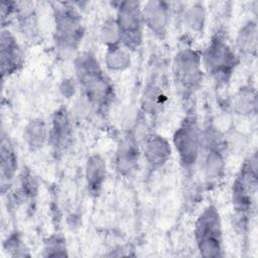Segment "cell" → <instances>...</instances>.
<instances>
[{
    "mask_svg": "<svg viewBox=\"0 0 258 258\" xmlns=\"http://www.w3.org/2000/svg\"><path fill=\"white\" fill-rule=\"evenodd\" d=\"M75 71L88 102L99 109L108 107L114 99L113 86L90 52H83L75 60Z\"/></svg>",
    "mask_w": 258,
    "mask_h": 258,
    "instance_id": "cell-1",
    "label": "cell"
},
{
    "mask_svg": "<svg viewBox=\"0 0 258 258\" xmlns=\"http://www.w3.org/2000/svg\"><path fill=\"white\" fill-rule=\"evenodd\" d=\"M53 17L57 51L61 56H71L79 48L84 36L82 17L69 3H56L53 7Z\"/></svg>",
    "mask_w": 258,
    "mask_h": 258,
    "instance_id": "cell-2",
    "label": "cell"
},
{
    "mask_svg": "<svg viewBox=\"0 0 258 258\" xmlns=\"http://www.w3.org/2000/svg\"><path fill=\"white\" fill-rule=\"evenodd\" d=\"M202 63L207 73L220 86L229 83L239 64V55L221 34L210 40L202 55Z\"/></svg>",
    "mask_w": 258,
    "mask_h": 258,
    "instance_id": "cell-3",
    "label": "cell"
},
{
    "mask_svg": "<svg viewBox=\"0 0 258 258\" xmlns=\"http://www.w3.org/2000/svg\"><path fill=\"white\" fill-rule=\"evenodd\" d=\"M172 143L181 166L188 171L194 169L204 149V133L195 111L188 112L181 120L173 134Z\"/></svg>",
    "mask_w": 258,
    "mask_h": 258,
    "instance_id": "cell-4",
    "label": "cell"
},
{
    "mask_svg": "<svg viewBox=\"0 0 258 258\" xmlns=\"http://www.w3.org/2000/svg\"><path fill=\"white\" fill-rule=\"evenodd\" d=\"M194 233L202 256L219 257L223 255L222 220L218 209L214 205H209L199 215Z\"/></svg>",
    "mask_w": 258,
    "mask_h": 258,
    "instance_id": "cell-5",
    "label": "cell"
},
{
    "mask_svg": "<svg viewBox=\"0 0 258 258\" xmlns=\"http://www.w3.org/2000/svg\"><path fill=\"white\" fill-rule=\"evenodd\" d=\"M202 55L191 48L179 50L173 60V79L177 90L184 98L194 95L203 81Z\"/></svg>",
    "mask_w": 258,
    "mask_h": 258,
    "instance_id": "cell-6",
    "label": "cell"
},
{
    "mask_svg": "<svg viewBox=\"0 0 258 258\" xmlns=\"http://www.w3.org/2000/svg\"><path fill=\"white\" fill-rule=\"evenodd\" d=\"M257 178V158L256 153H254L244 161L233 183V206L240 217L247 216L253 209Z\"/></svg>",
    "mask_w": 258,
    "mask_h": 258,
    "instance_id": "cell-7",
    "label": "cell"
},
{
    "mask_svg": "<svg viewBox=\"0 0 258 258\" xmlns=\"http://www.w3.org/2000/svg\"><path fill=\"white\" fill-rule=\"evenodd\" d=\"M116 21L120 30L121 45L128 50L137 49L142 43L144 26L140 2H120L117 7Z\"/></svg>",
    "mask_w": 258,
    "mask_h": 258,
    "instance_id": "cell-8",
    "label": "cell"
},
{
    "mask_svg": "<svg viewBox=\"0 0 258 258\" xmlns=\"http://www.w3.org/2000/svg\"><path fill=\"white\" fill-rule=\"evenodd\" d=\"M169 16V5L165 1H148L142 6L144 25L160 39L167 33Z\"/></svg>",
    "mask_w": 258,
    "mask_h": 258,
    "instance_id": "cell-9",
    "label": "cell"
},
{
    "mask_svg": "<svg viewBox=\"0 0 258 258\" xmlns=\"http://www.w3.org/2000/svg\"><path fill=\"white\" fill-rule=\"evenodd\" d=\"M1 73L2 77L10 76L16 73L23 63V53L21 47L13 34L8 30L1 32Z\"/></svg>",
    "mask_w": 258,
    "mask_h": 258,
    "instance_id": "cell-10",
    "label": "cell"
},
{
    "mask_svg": "<svg viewBox=\"0 0 258 258\" xmlns=\"http://www.w3.org/2000/svg\"><path fill=\"white\" fill-rule=\"evenodd\" d=\"M143 153L148 166L151 169H158L169 159L171 147L169 142L163 136L151 133L144 139Z\"/></svg>",
    "mask_w": 258,
    "mask_h": 258,
    "instance_id": "cell-11",
    "label": "cell"
},
{
    "mask_svg": "<svg viewBox=\"0 0 258 258\" xmlns=\"http://www.w3.org/2000/svg\"><path fill=\"white\" fill-rule=\"evenodd\" d=\"M139 146L132 135L125 136L116 151V167L122 175H130L137 167L139 160Z\"/></svg>",
    "mask_w": 258,
    "mask_h": 258,
    "instance_id": "cell-12",
    "label": "cell"
},
{
    "mask_svg": "<svg viewBox=\"0 0 258 258\" xmlns=\"http://www.w3.org/2000/svg\"><path fill=\"white\" fill-rule=\"evenodd\" d=\"M72 134L73 129L69 113L66 109L60 108L53 115L48 140L55 150H62L70 145Z\"/></svg>",
    "mask_w": 258,
    "mask_h": 258,
    "instance_id": "cell-13",
    "label": "cell"
},
{
    "mask_svg": "<svg viewBox=\"0 0 258 258\" xmlns=\"http://www.w3.org/2000/svg\"><path fill=\"white\" fill-rule=\"evenodd\" d=\"M106 162L100 155L89 157L86 165V181L88 191L92 196H98L106 180Z\"/></svg>",
    "mask_w": 258,
    "mask_h": 258,
    "instance_id": "cell-14",
    "label": "cell"
},
{
    "mask_svg": "<svg viewBox=\"0 0 258 258\" xmlns=\"http://www.w3.org/2000/svg\"><path fill=\"white\" fill-rule=\"evenodd\" d=\"M236 47L244 56L254 55L257 48V24L254 20L246 22L238 32Z\"/></svg>",
    "mask_w": 258,
    "mask_h": 258,
    "instance_id": "cell-15",
    "label": "cell"
},
{
    "mask_svg": "<svg viewBox=\"0 0 258 258\" xmlns=\"http://www.w3.org/2000/svg\"><path fill=\"white\" fill-rule=\"evenodd\" d=\"M1 165H0V174H1V183L2 187L5 185V182L8 183L15 175L17 169V156L15 150L8 140V138L2 137L1 141Z\"/></svg>",
    "mask_w": 258,
    "mask_h": 258,
    "instance_id": "cell-16",
    "label": "cell"
},
{
    "mask_svg": "<svg viewBox=\"0 0 258 258\" xmlns=\"http://www.w3.org/2000/svg\"><path fill=\"white\" fill-rule=\"evenodd\" d=\"M48 135L46 125L41 119L30 120L23 131V139L31 150L41 148L48 140Z\"/></svg>",
    "mask_w": 258,
    "mask_h": 258,
    "instance_id": "cell-17",
    "label": "cell"
},
{
    "mask_svg": "<svg viewBox=\"0 0 258 258\" xmlns=\"http://www.w3.org/2000/svg\"><path fill=\"white\" fill-rule=\"evenodd\" d=\"M106 67L113 72H122L130 67L131 57L129 50L121 44L107 47L105 55Z\"/></svg>",
    "mask_w": 258,
    "mask_h": 258,
    "instance_id": "cell-18",
    "label": "cell"
},
{
    "mask_svg": "<svg viewBox=\"0 0 258 258\" xmlns=\"http://www.w3.org/2000/svg\"><path fill=\"white\" fill-rule=\"evenodd\" d=\"M235 111L244 116H250L255 114L256 111V95L255 90L250 86L243 87L237 93L235 100Z\"/></svg>",
    "mask_w": 258,
    "mask_h": 258,
    "instance_id": "cell-19",
    "label": "cell"
},
{
    "mask_svg": "<svg viewBox=\"0 0 258 258\" xmlns=\"http://www.w3.org/2000/svg\"><path fill=\"white\" fill-rule=\"evenodd\" d=\"M185 24L194 31L203 30L206 21V9L202 3H195L184 12Z\"/></svg>",
    "mask_w": 258,
    "mask_h": 258,
    "instance_id": "cell-20",
    "label": "cell"
},
{
    "mask_svg": "<svg viewBox=\"0 0 258 258\" xmlns=\"http://www.w3.org/2000/svg\"><path fill=\"white\" fill-rule=\"evenodd\" d=\"M100 37L107 47H112L121 44L120 30L116 19H107L101 28Z\"/></svg>",
    "mask_w": 258,
    "mask_h": 258,
    "instance_id": "cell-21",
    "label": "cell"
},
{
    "mask_svg": "<svg viewBox=\"0 0 258 258\" xmlns=\"http://www.w3.org/2000/svg\"><path fill=\"white\" fill-rule=\"evenodd\" d=\"M66 245L63 239L53 236L50 237L44 246V251L46 252L45 256H66Z\"/></svg>",
    "mask_w": 258,
    "mask_h": 258,
    "instance_id": "cell-22",
    "label": "cell"
}]
</instances>
